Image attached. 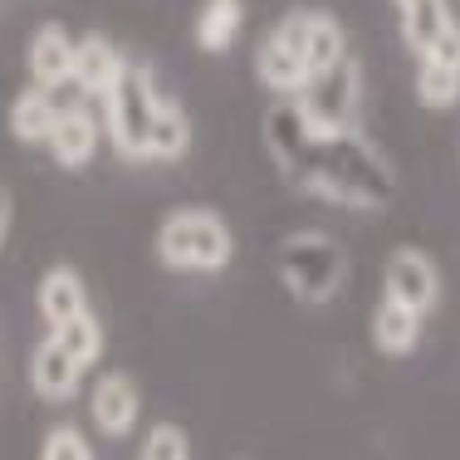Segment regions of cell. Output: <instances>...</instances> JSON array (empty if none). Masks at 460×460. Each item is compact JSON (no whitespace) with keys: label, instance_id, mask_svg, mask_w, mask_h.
<instances>
[{"label":"cell","instance_id":"cell-13","mask_svg":"<svg viewBox=\"0 0 460 460\" xmlns=\"http://www.w3.org/2000/svg\"><path fill=\"white\" fill-rule=\"evenodd\" d=\"M421 319L426 314H416L411 304L382 294L377 309H372V348L382 358H411L416 343H421Z\"/></svg>","mask_w":460,"mask_h":460},{"label":"cell","instance_id":"cell-12","mask_svg":"<svg viewBox=\"0 0 460 460\" xmlns=\"http://www.w3.org/2000/svg\"><path fill=\"white\" fill-rule=\"evenodd\" d=\"M25 69H30V84L54 89V93H59L64 84H74V35L59 25V20H45V25L30 35Z\"/></svg>","mask_w":460,"mask_h":460},{"label":"cell","instance_id":"cell-2","mask_svg":"<svg viewBox=\"0 0 460 460\" xmlns=\"http://www.w3.org/2000/svg\"><path fill=\"white\" fill-rule=\"evenodd\" d=\"M235 260V230L216 206H177L157 226V265L172 275H221Z\"/></svg>","mask_w":460,"mask_h":460},{"label":"cell","instance_id":"cell-14","mask_svg":"<svg viewBox=\"0 0 460 460\" xmlns=\"http://www.w3.org/2000/svg\"><path fill=\"white\" fill-rule=\"evenodd\" d=\"M35 304H40V319L49 328L69 323L74 314L89 309V284L74 265H49L45 275H40V289H35Z\"/></svg>","mask_w":460,"mask_h":460},{"label":"cell","instance_id":"cell-19","mask_svg":"<svg viewBox=\"0 0 460 460\" xmlns=\"http://www.w3.org/2000/svg\"><path fill=\"white\" fill-rule=\"evenodd\" d=\"M416 103L436 108V113L456 108L460 103V64H446V59L421 54V59H416Z\"/></svg>","mask_w":460,"mask_h":460},{"label":"cell","instance_id":"cell-10","mask_svg":"<svg viewBox=\"0 0 460 460\" xmlns=\"http://www.w3.org/2000/svg\"><path fill=\"white\" fill-rule=\"evenodd\" d=\"M84 372H89V367H84L54 333L40 338V348L30 353V387H35V397L49 402V407H64V402L79 397Z\"/></svg>","mask_w":460,"mask_h":460},{"label":"cell","instance_id":"cell-11","mask_svg":"<svg viewBox=\"0 0 460 460\" xmlns=\"http://www.w3.org/2000/svg\"><path fill=\"white\" fill-rule=\"evenodd\" d=\"M255 79L265 84L275 98H299L314 84V74H309V64H304L299 45H294L279 25L255 45Z\"/></svg>","mask_w":460,"mask_h":460},{"label":"cell","instance_id":"cell-6","mask_svg":"<svg viewBox=\"0 0 460 460\" xmlns=\"http://www.w3.org/2000/svg\"><path fill=\"white\" fill-rule=\"evenodd\" d=\"M382 294L411 304L416 314H431L441 304V270H436V260L426 250L397 245L387 255V265H382Z\"/></svg>","mask_w":460,"mask_h":460},{"label":"cell","instance_id":"cell-16","mask_svg":"<svg viewBox=\"0 0 460 460\" xmlns=\"http://www.w3.org/2000/svg\"><path fill=\"white\" fill-rule=\"evenodd\" d=\"M397 10V25H402V40H407L411 54H426L446 30L456 25V10L451 0H392Z\"/></svg>","mask_w":460,"mask_h":460},{"label":"cell","instance_id":"cell-4","mask_svg":"<svg viewBox=\"0 0 460 460\" xmlns=\"http://www.w3.org/2000/svg\"><path fill=\"white\" fill-rule=\"evenodd\" d=\"M275 265L299 304H328L348 279V250L328 230H289L275 250Z\"/></svg>","mask_w":460,"mask_h":460},{"label":"cell","instance_id":"cell-21","mask_svg":"<svg viewBox=\"0 0 460 460\" xmlns=\"http://www.w3.org/2000/svg\"><path fill=\"white\" fill-rule=\"evenodd\" d=\"M137 460H191V436H186V426H177V421L147 426V436H142V446H137Z\"/></svg>","mask_w":460,"mask_h":460},{"label":"cell","instance_id":"cell-23","mask_svg":"<svg viewBox=\"0 0 460 460\" xmlns=\"http://www.w3.org/2000/svg\"><path fill=\"white\" fill-rule=\"evenodd\" d=\"M10 226H15V196L0 181V250H5V240H10Z\"/></svg>","mask_w":460,"mask_h":460},{"label":"cell","instance_id":"cell-18","mask_svg":"<svg viewBox=\"0 0 460 460\" xmlns=\"http://www.w3.org/2000/svg\"><path fill=\"white\" fill-rule=\"evenodd\" d=\"M191 113L162 89V103H157V118H152V162H181L191 152Z\"/></svg>","mask_w":460,"mask_h":460},{"label":"cell","instance_id":"cell-3","mask_svg":"<svg viewBox=\"0 0 460 460\" xmlns=\"http://www.w3.org/2000/svg\"><path fill=\"white\" fill-rule=\"evenodd\" d=\"M162 103V84L147 64H128L118 89L98 98L103 108V137L123 162H152V118Z\"/></svg>","mask_w":460,"mask_h":460},{"label":"cell","instance_id":"cell-9","mask_svg":"<svg viewBox=\"0 0 460 460\" xmlns=\"http://www.w3.org/2000/svg\"><path fill=\"white\" fill-rule=\"evenodd\" d=\"M128 64L133 59H128L103 30H89V35L74 40V84H79V93L93 98V103L118 89V79L128 74Z\"/></svg>","mask_w":460,"mask_h":460},{"label":"cell","instance_id":"cell-17","mask_svg":"<svg viewBox=\"0 0 460 460\" xmlns=\"http://www.w3.org/2000/svg\"><path fill=\"white\" fill-rule=\"evenodd\" d=\"M240 30H245V0H201L191 40L201 54H226V49H235Z\"/></svg>","mask_w":460,"mask_h":460},{"label":"cell","instance_id":"cell-20","mask_svg":"<svg viewBox=\"0 0 460 460\" xmlns=\"http://www.w3.org/2000/svg\"><path fill=\"white\" fill-rule=\"evenodd\" d=\"M54 338H59L64 348H69L74 358H79L84 367H93L98 358H103V323H98V314L93 309H84V314H74L69 323H59V328H49Z\"/></svg>","mask_w":460,"mask_h":460},{"label":"cell","instance_id":"cell-15","mask_svg":"<svg viewBox=\"0 0 460 460\" xmlns=\"http://www.w3.org/2000/svg\"><path fill=\"white\" fill-rule=\"evenodd\" d=\"M54 118H59V98H54V89H40V84H25L15 98H10V137L25 142V147H40V142L49 137Z\"/></svg>","mask_w":460,"mask_h":460},{"label":"cell","instance_id":"cell-5","mask_svg":"<svg viewBox=\"0 0 460 460\" xmlns=\"http://www.w3.org/2000/svg\"><path fill=\"white\" fill-rule=\"evenodd\" d=\"M279 30L299 45L304 64H309L314 79H323L333 64L348 59V35H343V20L333 10H314V5H299L279 20Z\"/></svg>","mask_w":460,"mask_h":460},{"label":"cell","instance_id":"cell-8","mask_svg":"<svg viewBox=\"0 0 460 460\" xmlns=\"http://www.w3.org/2000/svg\"><path fill=\"white\" fill-rule=\"evenodd\" d=\"M89 416H93L98 436L123 441L142 416V387L133 382V372H103L89 392Z\"/></svg>","mask_w":460,"mask_h":460},{"label":"cell","instance_id":"cell-22","mask_svg":"<svg viewBox=\"0 0 460 460\" xmlns=\"http://www.w3.org/2000/svg\"><path fill=\"white\" fill-rule=\"evenodd\" d=\"M40 460H98V456H93L89 436H84L79 426L59 421V426H49L45 441H40Z\"/></svg>","mask_w":460,"mask_h":460},{"label":"cell","instance_id":"cell-1","mask_svg":"<svg viewBox=\"0 0 460 460\" xmlns=\"http://www.w3.org/2000/svg\"><path fill=\"white\" fill-rule=\"evenodd\" d=\"M294 186L348 211H387L397 201V167L382 157L363 128H338V133L314 137V152Z\"/></svg>","mask_w":460,"mask_h":460},{"label":"cell","instance_id":"cell-7","mask_svg":"<svg viewBox=\"0 0 460 460\" xmlns=\"http://www.w3.org/2000/svg\"><path fill=\"white\" fill-rule=\"evenodd\" d=\"M98 142H103V113H93L89 103H59V118H54L45 147L54 157V167L79 172L98 157Z\"/></svg>","mask_w":460,"mask_h":460}]
</instances>
